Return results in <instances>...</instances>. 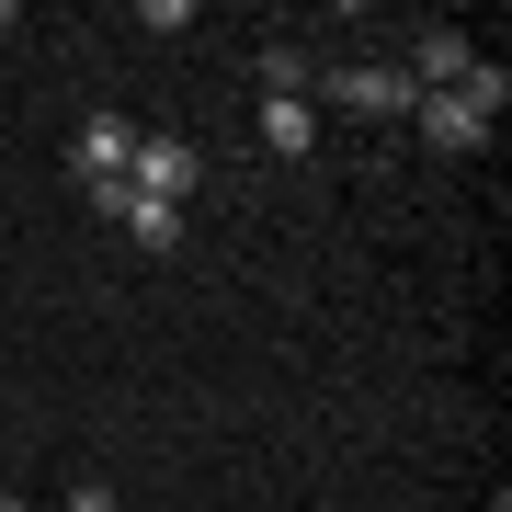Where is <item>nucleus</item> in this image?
<instances>
[{
    "mask_svg": "<svg viewBox=\"0 0 512 512\" xmlns=\"http://www.w3.org/2000/svg\"><path fill=\"white\" fill-rule=\"evenodd\" d=\"M467 69H478V46H467V35H444V23H433V35L410 46V80H421V92H456Z\"/></svg>",
    "mask_w": 512,
    "mask_h": 512,
    "instance_id": "39448f33",
    "label": "nucleus"
},
{
    "mask_svg": "<svg viewBox=\"0 0 512 512\" xmlns=\"http://www.w3.org/2000/svg\"><path fill=\"white\" fill-rule=\"evenodd\" d=\"M57 512H114V490H103V478H69V490H57Z\"/></svg>",
    "mask_w": 512,
    "mask_h": 512,
    "instance_id": "6e6552de",
    "label": "nucleus"
},
{
    "mask_svg": "<svg viewBox=\"0 0 512 512\" xmlns=\"http://www.w3.org/2000/svg\"><path fill=\"white\" fill-rule=\"evenodd\" d=\"M194 171H205V148H194V137H171V126H137L126 194H160V205H183V194H194Z\"/></svg>",
    "mask_w": 512,
    "mask_h": 512,
    "instance_id": "f03ea898",
    "label": "nucleus"
},
{
    "mask_svg": "<svg viewBox=\"0 0 512 512\" xmlns=\"http://www.w3.org/2000/svg\"><path fill=\"white\" fill-rule=\"evenodd\" d=\"M0 512H35V501H23V490H0Z\"/></svg>",
    "mask_w": 512,
    "mask_h": 512,
    "instance_id": "1a4fd4ad",
    "label": "nucleus"
},
{
    "mask_svg": "<svg viewBox=\"0 0 512 512\" xmlns=\"http://www.w3.org/2000/svg\"><path fill=\"white\" fill-rule=\"evenodd\" d=\"M92 205L137 239V251H171V239H183V205H160V194H126V183H114V194H92Z\"/></svg>",
    "mask_w": 512,
    "mask_h": 512,
    "instance_id": "20e7f679",
    "label": "nucleus"
},
{
    "mask_svg": "<svg viewBox=\"0 0 512 512\" xmlns=\"http://www.w3.org/2000/svg\"><path fill=\"white\" fill-rule=\"evenodd\" d=\"M330 103H353V114H421V80L410 69H387V57H353V69H330Z\"/></svg>",
    "mask_w": 512,
    "mask_h": 512,
    "instance_id": "7ed1b4c3",
    "label": "nucleus"
},
{
    "mask_svg": "<svg viewBox=\"0 0 512 512\" xmlns=\"http://www.w3.org/2000/svg\"><path fill=\"white\" fill-rule=\"evenodd\" d=\"M410 126L433 137V148H490V114H467L456 92H421V114H410Z\"/></svg>",
    "mask_w": 512,
    "mask_h": 512,
    "instance_id": "423d86ee",
    "label": "nucleus"
},
{
    "mask_svg": "<svg viewBox=\"0 0 512 512\" xmlns=\"http://www.w3.org/2000/svg\"><path fill=\"white\" fill-rule=\"evenodd\" d=\"M126 160H137V126H126V114H80V126H69V183L80 194H114Z\"/></svg>",
    "mask_w": 512,
    "mask_h": 512,
    "instance_id": "f257e3e1",
    "label": "nucleus"
},
{
    "mask_svg": "<svg viewBox=\"0 0 512 512\" xmlns=\"http://www.w3.org/2000/svg\"><path fill=\"white\" fill-rule=\"evenodd\" d=\"M262 148H274V160H308V148H319L308 103H262Z\"/></svg>",
    "mask_w": 512,
    "mask_h": 512,
    "instance_id": "0eeeda50",
    "label": "nucleus"
}]
</instances>
